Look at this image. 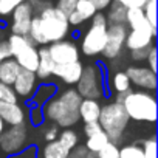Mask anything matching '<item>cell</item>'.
<instances>
[{"label": "cell", "mask_w": 158, "mask_h": 158, "mask_svg": "<svg viewBox=\"0 0 158 158\" xmlns=\"http://www.w3.org/2000/svg\"><path fill=\"white\" fill-rule=\"evenodd\" d=\"M147 23L149 22L144 17L143 8H129L127 10V14H126V27H127V30H135V28L144 27Z\"/></svg>", "instance_id": "cell-23"}, {"label": "cell", "mask_w": 158, "mask_h": 158, "mask_svg": "<svg viewBox=\"0 0 158 158\" xmlns=\"http://www.w3.org/2000/svg\"><path fill=\"white\" fill-rule=\"evenodd\" d=\"M98 123L102 127L104 133L107 135L109 141L119 146L124 139V132H126L130 119L121 104L110 102V104L101 106V113H99Z\"/></svg>", "instance_id": "cell-3"}, {"label": "cell", "mask_w": 158, "mask_h": 158, "mask_svg": "<svg viewBox=\"0 0 158 158\" xmlns=\"http://www.w3.org/2000/svg\"><path fill=\"white\" fill-rule=\"evenodd\" d=\"M89 2H92L93 3V6L96 8V11L98 13H102L104 10H107L115 0H89Z\"/></svg>", "instance_id": "cell-43"}, {"label": "cell", "mask_w": 158, "mask_h": 158, "mask_svg": "<svg viewBox=\"0 0 158 158\" xmlns=\"http://www.w3.org/2000/svg\"><path fill=\"white\" fill-rule=\"evenodd\" d=\"M123 107L129 119L150 124L156 121V99L150 92L130 90L123 102Z\"/></svg>", "instance_id": "cell-4"}, {"label": "cell", "mask_w": 158, "mask_h": 158, "mask_svg": "<svg viewBox=\"0 0 158 158\" xmlns=\"http://www.w3.org/2000/svg\"><path fill=\"white\" fill-rule=\"evenodd\" d=\"M79 119L87 123H98L99 113H101V104L95 99H82L79 104Z\"/></svg>", "instance_id": "cell-18"}, {"label": "cell", "mask_w": 158, "mask_h": 158, "mask_svg": "<svg viewBox=\"0 0 158 158\" xmlns=\"http://www.w3.org/2000/svg\"><path fill=\"white\" fill-rule=\"evenodd\" d=\"M127 27L126 25H109L107 28V42L104 47V57L106 59H116L126 44V36H127Z\"/></svg>", "instance_id": "cell-11"}, {"label": "cell", "mask_w": 158, "mask_h": 158, "mask_svg": "<svg viewBox=\"0 0 158 158\" xmlns=\"http://www.w3.org/2000/svg\"><path fill=\"white\" fill-rule=\"evenodd\" d=\"M119 158H144L143 149L138 144H126L119 147Z\"/></svg>", "instance_id": "cell-29"}, {"label": "cell", "mask_w": 158, "mask_h": 158, "mask_svg": "<svg viewBox=\"0 0 158 158\" xmlns=\"http://www.w3.org/2000/svg\"><path fill=\"white\" fill-rule=\"evenodd\" d=\"M82 98L74 89H67L64 90L59 96L51 98L44 107V116L54 123L57 127L70 129L71 126L79 123V104H81Z\"/></svg>", "instance_id": "cell-2"}, {"label": "cell", "mask_w": 158, "mask_h": 158, "mask_svg": "<svg viewBox=\"0 0 158 158\" xmlns=\"http://www.w3.org/2000/svg\"><path fill=\"white\" fill-rule=\"evenodd\" d=\"M57 141H59L65 149L71 150V149H74V147L77 146L79 135H77V132H74V130H71V129H65V130H62V132L57 135Z\"/></svg>", "instance_id": "cell-26"}, {"label": "cell", "mask_w": 158, "mask_h": 158, "mask_svg": "<svg viewBox=\"0 0 158 158\" xmlns=\"http://www.w3.org/2000/svg\"><path fill=\"white\" fill-rule=\"evenodd\" d=\"M144 158H156V138L152 135L150 138H146L141 144Z\"/></svg>", "instance_id": "cell-31"}, {"label": "cell", "mask_w": 158, "mask_h": 158, "mask_svg": "<svg viewBox=\"0 0 158 158\" xmlns=\"http://www.w3.org/2000/svg\"><path fill=\"white\" fill-rule=\"evenodd\" d=\"M107 10L109 11L106 14V19H107V23L109 25H126L127 10L123 5H119L118 2H113Z\"/></svg>", "instance_id": "cell-22"}, {"label": "cell", "mask_w": 158, "mask_h": 158, "mask_svg": "<svg viewBox=\"0 0 158 158\" xmlns=\"http://www.w3.org/2000/svg\"><path fill=\"white\" fill-rule=\"evenodd\" d=\"M56 93H57L56 84L48 82V84H40V85H37V89H36V92H34V95H33L34 106H39V107L45 106L51 98L56 96Z\"/></svg>", "instance_id": "cell-21"}, {"label": "cell", "mask_w": 158, "mask_h": 158, "mask_svg": "<svg viewBox=\"0 0 158 158\" xmlns=\"http://www.w3.org/2000/svg\"><path fill=\"white\" fill-rule=\"evenodd\" d=\"M3 130H5V124H3V121H2V119H0V133H2Z\"/></svg>", "instance_id": "cell-47"}, {"label": "cell", "mask_w": 158, "mask_h": 158, "mask_svg": "<svg viewBox=\"0 0 158 158\" xmlns=\"http://www.w3.org/2000/svg\"><path fill=\"white\" fill-rule=\"evenodd\" d=\"M54 62L53 59L50 57V53H48V48L47 47H40L39 48V64H37V70H36V77L37 79H48L50 76H53V68H54Z\"/></svg>", "instance_id": "cell-20"}, {"label": "cell", "mask_w": 158, "mask_h": 158, "mask_svg": "<svg viewBox=\"0 0 158 158\" xmlns=\"http://www.w3.org/2000/svg\"><path fill=\"white\" fill-rule=\"evenodd\" d=\"M112 82H113V89H115L116 93H127V92H130L132 84L129 81L126 71H116L113 74V81Z\"/></svg>", "instance_id": "cell-27"}, {"label": "cell", "mask_w": 158, "mask_h": 158, "mask_svg": "<svg viewBox=\"0 0 158 158\" xmlns=\"http://www.w3.org/2000/svg\"><path fill=\"white\" fill-rule=\"evenodd\" d=\"M82 62L77 60V62H71V64H62V65H54L53 68V76L59 77L60 81H64L68 85H76L79 77H81L82 73Z\"/></svg>", "instance_id": "cell-15"}, {"label": "cell", "mask_w": 158, "mask_h": 158, "mask_svg": "<svg viewBox=\"0 0 158 158\" xmlns=\"http://www.w3.org/2000/svg\"><path fill=\"white\" fill-rule=\"evenodd\" d=\"M28 3H30V6H31V10H33V13H34V16L36 14H39L42 10H45L47 6H50V5H53L50 0H28Z\"/></svg>", "instance_id": "cell-37"}, {"label": "cell", "mask_w": 158, "mask_h": 158, "mask_svg": "<svg viewBox=\"0 0 158 158\" xmlns=\"http://www.w3.org/2000/svg\"><path fill=\"white\" fill-rule=\"evenodd\" d=\"M76 3H77V0H54L53 6L57 8L62 14H65V16L68 17V16L74 11Z\"/></svg>", "instance_id": "cell-34"}, {"label": "cell", "mask_w": 158, "mask_h": 158, "mask_svg": "<svg viewBox=\"0 0 158 158\" xmlns=\"http://www.w3.org/2000/svg\"><path fill=\"white\" fill-rule=\"evenodd\" d=\"M19 99V96L16 95L14 89L10 85H3L0 84V102H10V104H16Z\"/></svg>", "instance_id": "cell-32"}, {"label": "cell", "mask_w": 158, "mask_h": 158, "mask_svg": "<svg viewBox=\"0 0 158 158\" xmlns=\"http://www.w3.org/2000/svg\"><path fill=\"white\" fill-rule=\"evenodd\" d=\"M107 143H109V138H107V135H106L104 130H102V132H99V133H96V135H93V136H89L84 146H85V149H87L89 152L98 153Z\"/></svg>", "instance_id": "cell-25"}, {"label": "cell", "mask_w": 158, "mask_h": 158, "mask_svg": "<svg viewBox=\"0 0 158 158\" xmlns=\"http://www.w3.org/2000/svg\"><path fill=\"white\" fill-rule=\"evenodd\" d=\"M39 155V150H37V146L36 144H31L28 147H23L19 153L13 155L11 158H37Z\"/></svg>", "instance_id": "cell-36"}, {"label": "cell", "mask_w": 158, "mask_h": 158, "mask_svg": "<svg viewBox=\"0 0 158 158\" xmlns=\"http://www.w3.org/2000/svg\"><path fill=\"white\" fill-rule=\"evenodd\" d=\"M68 149H65L57 139L50 141L42 149V158H67Z\"/></svg>", "instance_id": "cell-24"}, {"label": "cell", "mask_w": 158, "mask_h": 158, "mask_svg": "<svg viewBox=\"0 0 158 158\" xmlns=\"http://www.w3.org/2000/svg\"><path fill=\"white\" fill-rule=\"evenodd\" d=\"M126 74L129 77L130 84L135 87L144 90V92H153L158 85L156 81V73L150 71L147 67H139V65H130L126 70Z\"/></svg>", "instance_id": "cell-12"}, {"label": "cell", "mask_w": 158, "mask_h": 158, "mask_svg": "<svg viewBox=\"0 0 158 158\" xmlns=\"http://www.w3.org/2000/svg\"><path fill=\"white\" fill-rule=\"evenodd\" d=\"M28 141V127L27 124L10 126L0 133V149L6 155L13 156L19 153Z\"/></svg>", "instance_id": "cell-8"}, {"label": "cell", "mask_w": 158, "mask_h": 158, "mask_svg": "<svg viewBox=\"0 0 158 158\" xmlns=\"http://www.w3.org/2000/svg\"><path fill=\"white\" fill-rule=\"evenodd\" d=\"M11 57V51H10V47H8V42L6 40H0V64L3 60L10 59Z\"/></svg>", "instance_id": "cell-44"}, {"label": "cell", "mask_w": 158, "mask_h": 158, "mask_svg": "<svg viewBox=\"0 0 158 158\" xmlns=\"http://www.w3.org/2000/svg\"><path fill=\"white\" fill-rule=\"evenodd\" d=\"M20 70H22L20 65H19L13 57L3 60L2 64H0V84L13 87L16 77H17L19 73H20Z\"/></svg>", "instance_id": "cell-19"}, {"label": "cell", "mask_w": 158, "mask_h": 158, "mask_svg": "<svg viewBox=\"0 0 158 158\" xmlns=\"http://www.w3.org/2000/svg\"><path fill=\"white\" fill-rule=\"evenodd\" d=\"M45 116H44V112H42V107L39 106H33L30 109V121L33 126H40L44 123Z\"/></svg>", "instance_id": "cell-35"}, {"label": "cell", "mask_w": 158, "mask_h": 158, "mask_svg": "<svg viewBox=\"0 0 158 158\" xmlns=\"http://www.w3.org/2000/svg\"><path fill=\"white\" fill-rule=\"evenodd\" d=\"M57 135H59L57 126H51V127H48V129L44 132V138H45V141H47V143L57 139Z\"/></svg>", "instance_id": "cell-45"}, {"label": "cell", "mask_w": 158, "mask_h": 158, "mask_svg": "<svg viewBox=\"0 0 158 158\" xmlns=\"http://www.w3.org/2000/svg\"><path fill=\"white\" fill-rule=\"evenodd\" d=\"M99 132H102V127L99 126V123H87V124H84V133L87 135V138L93 136V135H96Z\"/></svg>", "instance_id": "cell-42"}, {"label": "cell", "mask_w": 158, "mask_h": 158, "mask_svg": "<svg viewBox=\"0 0 158 158\" xmlns=\"http://www.w3.org/2000/svg\"><path fill=\"white\" fill-rule=\"evenodd\" d=\"M87 158H98V156H96V153H93V152H89V153H87Z\"/></svg>", "instance_id": "cell-46"}, {"label": "cell", "mask_w": 158, "mask_h": 158, "mask_svg": "<svg viewBox=\"0 0 158 158\" xmlns=\"http://www.w3.org/2000/svg\"><path fill=\"white\" fill-rule=\"evenodd\" d=\"M68 33L70 25L67 16L62 14L53 5H50L33 17L27 36L34 45L48 47L50 44L64 40L68 36Z\"/></svg>", "instance_id": "cell-1"}, {"label": "cell", "mask_w": 158, "mask_h": 158, "mask_svg": "<svg viewBox=\"0 0 158 158\" xmlns=\"http://www.w3.org/2000/svg\"><path fill=\"white\" fill-rule=\"evenodd\" d=\"M6 42L11 51V57L20 65V68L36 73L39 64V48L30 40V37L11 34Z\"/></svg>", "instance_id": "cell-6"}, {"label": "cell", "mask_w": 158, "mask_h": 158, "mask_svg": "<svg viewBox=\"0 0 158 158\" xmlns=\"http://www.w3.org/2000/svg\"><path fill=\"white\" fill-rule=\"evenodd\" d=\"M0 119L3 121V124L8 126H19V124H25L27 113L25 109L17 102L16 104L0 102Z\"/></svg>", "instance_id": "cell-17"}, {"label": "cell", "mask_w": 158, "mask_h": 158, "mask_svg": "<svg viewBox=\"0 0 158 158\" xmlns=\"http://www.w3.org/2000/svg\"><path fill=\"white\" fill-rule=\"evenodd\" d=\"M11 34L16 36H27L30 31L31 20L34 17V13L30 6L28 2L19 5L13 13H11Z\"/></svg>", "instance_id": "cell-13"}, {"label": "cell", "mask_w": 158, "mask_h": 158, "mask_svg": "<svg viewBox=\"0 0 158 158\" xmlns=\"http://www.w3.org/2000/svg\"><path fill=\"white\" fill-rule=\"evenodd\" d=\"M48 53L50 57L53 59V62L56 65H62V64H71V62H77L79 60V47L76 45V42L73 40H59L54 44H50L48 47Z\"/></svg>", "instance_id": "cell-9"}, {"label": "cell", "mask_w": 158, "mask_h": 158, "mask_svg": "<svg viewBox=\"0 0 158 158\" xmlns=\"http://www.w3.org/2000/svg\"><path fill=\"white\" fill-rule=\"evenodd\" d=\"M115 2H118L126 10H129V8H144L147 0H115Z\"/></svg>", "instance_id": "cell-40"}, {"label": "cell", "mask_w": 158, "mask_h": 158, "mask_svg": "<svg viewBox=\"0 0 158 158\" xmlns=\"http://www.w3.org/2000/svg\"><path fill=\"white\" fill-rule=\"evenodd\" d=\"M143 11H144L146 20L153 28H156V0H147L144 8H143Z\"/></svg>", "instance_id": "cell-30"}, {"label": "cell", "mask_w": 158, "mask_h": 158, "mask_svg": "<svg viewBox=\"0 0 158 158\" xmlns=\"http://www.w3.org/2000/svg\"><path fill=\"white\" fill-rule=\"evenodd\" d=\"M0 25H2V22H0Z\"/></svg>", "instance_id": "cell-48"}, {"label": "cell", "mask_w": 158, "mask_h": 158, "mask_svg": "<svg viewBox=\"0 0 158 158\" xmlns=\"http://www.w3.org/2000/svg\"><path fill=\"white\" fill-rule=\"evenodd\" d=\"M76 92L82 99H95L104 96V81L102 73L98 65H87L82 68L81 77L76 84Z\"/></svg>", "instance_id": "cell-7"}, {"label": "cell", "mask_w": 158, "mask_h": 158, "mask_svg": "<svg viewBox=\"0 0 158 158\" xmlns=\"http://www.w3.org/2000/svg\"><path fill=\"white\" fill-rule=\"evenodd\" d=\"M146 62H147V68H149L150 71L156 73V47H155V45L150 47V51H149V54H147Z\"/></svg>", "instance_id": "cell-38"}, {"label": "cell", "mask_w": 158, "mask_h": 158, "mask_svg": "<svg viewBox=\"0 0 158 158\" xmlns=\"http://www.w3.org/2000/svg\"><path fill=\"white\" fill-rule=\"evenodd\" d=\"M156 36V28L150 27V23L135 28V30H129L127 36H126V44L124 47L129 51H135V50H141V48H149L153 45Z\"/></svg>", "instance_id": "cell-10"}, {"label": "cell", "mask_w": 158, "mask_h": 158, "mask_svg": "<svg viewBox=\"0 0 158 158\" xmlns=\"http://www.w3.org/2000/svg\"><path fill=\"white\" fill-rule=\"evenodd\" d=\"M96 13H98V11H96V8L93 6L92 2H89V0H77L74 11L67 17L70 28H71V27H76V28L81 27L84 22L90 20Z\"/></svg>", "instance_id": "cell-16"}, {"label": "cell", "mask_w": 158, "mask_h": 158, "mask_svg": "<svg viewBox=\"0 0 158 158\" xmlns=\"http://www.w3.org/2000/svg\"><path fill=\"white\" fill-rule=\"evenodd\" d=\"M13 89L19 98H30L34 95L37 89V77L33 71L28 70H20L19 76L13 84Z\"/></svg>", "instance_id": "cell-14"}, {"label": "cell", "mask_w": 158, "mask_h": 158, "mask_svg": "<svg viewBox=\"0 0 158 158\" xmlns=\"http://www.w3.org/2000/svg\"><path fill=\"white\" fill-rule=\"evenodd\" d=\"M87 153H89V150L85 149L84 144H81V146H76L74 149H71L68 152L67 158H87Z\"/></svg>", "instance_id": "cell-39"}, {"label": "cell", "mask_w": 158, "mask_h": 158, "mask_svg": "<svg viewBox=\"0 0 158 158\" xmlns=\"http://www.w3.org/2000/svg\"><path fill=\"white\" fill-rule=\"evenodd\" d=\"M92 23L89 27V30L82 34L81 39V47L79 51H82L85 56H98L102 54L106 42H107V19L104 13H96L92 19Z\"/></svg>", "instance_id": "cell-5"}, {"label": "cell", "mask_w": 158, "mask_h": 158, "mask_svg": "<svg viewBox=\"0 0 158 158\" xmlns=\"http://www.w3.org/2000/svg\"><path fill=\"white\" fill-rule=\"evenodd\" d=\"M25 2H28V0H0V22L6 20L11 16V13Z\"/></svg>", "instance_id": "cell-28"}, {"label": "cell", "mask_w": 158, "mask_h": 158, "mask_svg": "<svg viewBox=\"0 0 158 158\" xmlns=\"http://www.w3.org/2000/svg\"><path fill=\"white\" fill-rule=\"evenodd\" d=\"M149 51H150V47H149V48L135 50V51H130V57H132V60H135V62H144V60L147 59Z\"/></svg>", "instance_id": "cell-41"}, {"label": "cell", "mask_w": 158, "mask_h": 158, "mask_svg": "<svg viewBox=\"0 0 158 158\" xmlns=\"http://www.w3.org/2000/svg\"><path fill=\"white\" fill-rule=\"evenodd\" d=\"M98 158H119V146L113 144V143H107L98 153H96Z\"/></svg>", "instance_id": "cell-33"}]
</instances>
